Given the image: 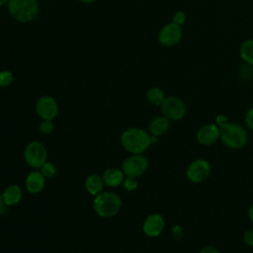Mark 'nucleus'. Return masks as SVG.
Listing matches in <instances>:
<instances>
[{
	"mask_svg": "<svg viewBox=\"0 0 253 253\" xmlns=\"http://www.w3.org/2000/svg\"><path fill=\"white\" fill-rule=\"evenodd\" d=\"M239 55L245 63L253 66V39L242 42L239 47Z\"/></svg>",
	"mask_w": 253,
	"mask_h": 253,
	"instance_id": "18",
	"label": "nucleus"
},
{
	"mask_svg": "<svg viewBox=\"0 0 253 253\" xmlns=\"http://www.w3.org/2000/svg\"><path fill=\"white\" fill-rule=\"evenodd\" d=\"M122 200L119 195L114 192H102L95 196L93 201V209L101 217H113L121 210Z\"/></svg>",
	"mask_w": 253,
	"mask_h": 253,
	"instance_id": "3",
	"label": "nucleus"
},
{
	"mask_svg": "<svg viewBox=\"0 0 253 253\" xmlns=\"http://www.w3.org/2000/svg\"><path fill=\"white\" fill-rule=\"evenodd\" d=\"M36 112L42 120L52 121L58 114V104L52 96H42L36 103Z\"/></svg>",
	"mask_w": 253,
	"mask_h": 253,
	"instance_id": "10",
	"label": "nucleus"
},
{
	"mask_svg": "<svg viewBox=\"0 0 253 253\" xmlns=\"http://www.w3.org/2000/svg\"><path fill=\"white\" fill-rule=\"evenodd\" d=\"M245 125H246V126L249 128V129H251V130H253V107L252 108H250L247 112H246V114H245Z\"/></svg>",
	"mask_w": 253,
	"mask_h": 253,
	"instance_id": "25",
	"label": "nucleus"
},
{
	"mask_svg": "<svg viewBox=\"0 0 253 253\" xmlns=\"http://www.w3.org/2000/svg\"><path fill=\"white\" fill-rule=\"evenodd\" d=\"M79 2H82V3H85V4H91V3H95L97 2L98 0H78Z\"/></svg>",
	"mask_w": 253,
	"mask_h": 253,
	"instance_id": "30",
	"label": "nucleus"
},
{
	"mask_svg": "<svg viewBox=\"0 0 253 253\" xmlns=\"http://www.w3.org/2000/svg\"><path fill=\"white\" fill-rule=\"evenodd\" d=\"M165 225L164 218L159 213H151L146 216L142 224V231L148 237H157Z\"/></svg>",
	"mask_w": 253,
	"mask_h": 253,
	"instance_id": "11",
	"label": "nucleus"
},
{
	"mask_svg": "<svg viewBox=\"0 0 253 253\" xmlns=\"http://www.w3.org/2000/svg\"><path fill=\"white\" fill-rule=\"evenodd\" d=\"M220 139L224 145L232 149H240L247 143V131L245 128L235 123L228 122L220 126Z\"/></svg>",
	"mask_w": 253,
	"mask_h": 253,
	"instance_id": "4",
	"label": "nucleus"
},
{
	"mask_svg": "<svg viewBox=\"0 0 253 253\" xmlns=\"http://www.w3.org/2000/svg\"><path fill=\"white\" fill-rule=\"evenodd\" d=\"M170 127V120L167 119L165 116H157L154 117L149 125L148 130L153 136H160L167 132Z\"/></svg>",
	"mask_w": 253,
	"mask_h": 253,
	"instance_id": "15",
	"label": "nucleus"
},
{
	"mask_svg": "<svg viewBox=\"0 0 253 253\" xmlns=\"http://www.w3.org/2000/svg\"><path fill=\"white\" fill-rule=\"evenodd\" d=\"M104 181L102 176L98 174H91L89 175L84 183L86 191L92 195V196H97L98 194L102 193L103 188H104Z\"/></svg>",
	"mask_w": 253,
	"mask_h": 253,
	"instance_id": "17",
	"label": "nucleus"
},
{
	"mask_svg": "<svg viewBox=\"0 0 253 253\" xmlns=\"http://www.w3.org/2000/svg\"><path fill=\"white\" fill-rule=\"evenodd\" d=\"M215 123L220 127V126H224L225 124L228 123V118L226 116H224V115H218L215 118Z\"/></svg>",
	"mask_w": 253,
	"mask_h": 253,
	"instance_id": "27",
	"label": "nucleus"
},
{
	"mask_svg": "<svg viewBox=\"0 0 253 253\" xmlns=\"http://www.w3.org/2000/svg\"><path fill=\"white\" fill-rule=\"evenodd\" d=\"M105 185L110 188H116L123 184L126 175L122 169L119 168H109L106 169L102 175Z\"/></svg>",
	"mask_w": 253,
	"mask_h": 253,
	"instance_id": "14",
	"label": "nucleus"
},
{
	"mask_svg": "<svg viewBox=\"0 0 253 253\" xmlns=\"http://www.w3.org/2000/svg\"><path fill=\"white\" fill-rule=\"evenodd\" d=\"M220 137V128L216 124H207L197 132V140L202 145H211Z\"/></svg>",
	"mask_w": 253,
	"mask_h": 253,
	"instance_id": "12",
	"label": "nucleus"
},
{
	"mask_svg": "<svg viewBox=\"0 0 253 253\" xmlns=\"http://www.w3.org/2000/svg\"><path fill=\"white\" fill-rule=\"evenodd\" d=\"M2 195H3L4 205H6L8 207H12V206L17 205L21 201L23 192L19 185L12 184V185H9L8 187H6V189L4 190Z\"/></svg>",
	"mask_w": 253,
	"mask_h": 253,
	"instance_id": "16",
	"label": "nucleus"
},
{
	"mask_svg": "<svg viewBox=\"0 0 253 253\" xmlns=\"http://www.w3.org/2000/svg\"><path fill=\"white\" fill-rule=\"evenodd\" d=\"M247 213H248V217H249V219L253 222V206H251V207L248 209Z\"/></svg>",
	"mask_w": 253,
	"mask_h": 253,
	"instance_id": "29",
	"label": "nucleus"
},
{
	"mask_svg": "<svg viewBox=\"0 0 253 253\" xmlns=\"http://www.w3.org/2000/svg\"><path fill=\"white\" fill-rule=\"evenodd\" d=\"M14 75L9 70L0 71V88H5L13 83Z\"/></svg>",
	"mask_w": 253,
	"mask_h": 253,
	"instance_id": "21",
	"label": "nucleus"
},
{
	"mask_svg": "<svg viewBox=\"0 0 253 253\" xmlns=\"http://www.w3.org/2000/svg\"><path fill=\"white\" fill-rule=\"evenodd\" d=\"M40 131L43 134H49L53 130V123L49 120H42L39 126Z\"/></svg>",
	"mask_w": 253,
	"mask_h": 253,
	"instance_id": "23",
	"label": "nucleus"
},
{
	"mask_svg": "<svg viewBox=\"0 0 253 253\" xmlns=\"http://www.w3.org/2000/svg\"><path fill=\"white\" fill-rule=\"evenodd\" d=\"M243 240L244 242L248 245L253 247V228L252 229H248L247 231L244 232L243 234Z\"/></svg>",
	"mask_w": 253,
	"mask_h": 253,
	"instance_id": "26",
	"label": "nucleus"
},
{
	"mask_svg": "<svg viewBox=\"0 0 253 253\" xmlns=\"http://www.w3.org/2000/svg\"><path fill=\"white\" fill-rule=\"evenodd\" d=\"M200 253H219V251L213 246H206L200 251Z\"/></svg>",
	"mask_w": 253,
	"mask_h": 253,
	"instance_id": "28",
	"label": "nucleus"
},
{
	"mask_svg": "<svg viewBox=\"0 0 253 253\" xmlns=\"http://www.w3.org/2000/svg\"><path fill=\"white\" fill-rule=\"evenodd\" d=\"M122 146L131 154H141L152 143L151 135L141 127H128L121 135Z\"/></svg>",
	"mask_w": 253,
	"mask_h": 253,
	"instance_id": "1",
	"label": "nucleus"
},
{
	"mask_svg": "<svg viewBox=\"0 0 253 253\" xmlns=\"http://www.w3.org/2000/svg\"><path fill=\"white\" fill-rule=\"evenodd\" d=\"M211 172V165L206 159L199 158L190 163L187 168L186 176L193 183H201L205 181Z\"/></svg>",
	"mask_w": 253,
	"mask_h": 253,
	"instance_id": "9",
	"label": "nucleus"
},
{
	"mask_svg": "<svg viewBox=\"0 0 253 253\" xmlns=\"http://www.w3.org/2000/svg\"><path fill=\"white\" fill-rule=\"evenodd\" d=\"M186 20H187V16L184 11H177L172 17V22L181 27L186 23Z\"/></svg>",
	"mask_w": 253,
	"mask_h": 253,
	"instance_id": "24",
	"label": "nucleus"
},
{
	"mask_svg": "<svg viewBox=\"0 0 253 253\" xmlns=\"http://www.w3.org/2000/svg\"><path fill=\"white\" fill-rule=\"evenodd\" d=\"M45 185V177L41 171L35 170L28 174L25 180V186L29 193L39 194L41 193Z\"/></svg>",
	"mask_w": 253,
	"mask_h": 253,
	"instance_id": "13",
	"label": "nucleus"
},
{
	"mask_svg": "<svg viewBox=\"0 0 253 253\" xmlns=\"http://www.w3.org/2000/svg\"><path fill=\"white\" fill-rule=\"evenodd\" d=\"M160 107L163 116L172 121H179L183 119L187 112L185 102L177 96L166 97Z\"/></svg>",
	"mask_w": 253,
	"mask_h": 253,
	"instance_id": "7",
	"label": "nucleus"
},
{
	"mask_svg": "<svg viewBox=\"0 0 253 253\" xmlns=\"http://www.w3.org/2000/svg\"><path fill=\"white\" fill-rule=\"evenodd\" d=\"M249 1H253V0H249Z\"/></svg>",
	"mask_w": 253,
	"mask_h": 253,
	"instance_id": "33",
	"label": "nucleus"
},
{
	"mask_svg": "<svg viewBox=\"0 0 253 253\" xmlns=\"http://www.w3.org/2000/svg\"><path fill=\"white\" fill-rule=\"evenodd\" d=\"M47 158V150L43 143L40 141L30 142L24 150V159L28 166L34 169H40Z\"/></svg>",
	"mask_w": 253,
	"mask_h": 253,
	"instance_id": "5",
	"label": "nucleus"
},
{
	"mask_svg": "<svg viewBox=\"0 0 253 253\" xmlns=\"http://www.w3.org/2000/svg\"><path fill=\"white\" fill-rule=\"evenodd\" d=\"M183 38V29L181 26L170 22L165 24L158 32V42L164 47L176 46Z\"/></svg>",
	"mask_w": 253,
	"mask_h": 253,
	"instance_id": "6",
	"label": "nucleus"
},
{
	"mask_svg": "<svg viewBox=\"0 0 253 253\" xmlns=\"http://www.w3.org/2000/svg\"><path fill=\"white\" fill-rule=\"evenodd\" d=\"M40 171L42 172V174L45 177V179H50V178H53L56 173H57V169L55 167V165L52 163V162H49V161H46L41 168H40Z\"/></svg>",
	"mask_w": 253,
	"mask_h": 253,
	"instance_id": "20",
	"label": "nucleus"
},
{
	"mask_svg": "<svg viewBox=\"0 0 253 253\" xmlns=\"http://www.w3.org/2000/svg\"><path fill=\"white\" fill-rule=\"evenodd\" d=\"M9 1H10V0H0V7H1V6H4V5H6V4H8Z\"/></svg>",
	"mask_w": 253,
	"mask_h": 253,
	"instance_id": "32",
	"label": "nucleus"
},
{
	"mask_svg": "<svg viewBox=\"0 0 253 253\" xmlns=\"http://www.w3.org/2000/svg\"><path fill=\"white\" fill-rule=\"evenodd\" d=\"M165 98L163 90L158 87H151L146 92V99L153 106H161Z\"/></svg>",
	"mask_w": 253,
	"mask_h": 253,
	"instance_id": "19",
	"label": "nucleus"
},
{
	"mask_svg": "<svg viewBox=\"0 0 253 253\" xmlns=\"http://www.w3.org/2000/svg\"><path fill=\"white\" fill-rule=\"evenodd\" d=\"M3 206H4V201H3V195H2V193L0 192V210L3 208Z\"/></svg>",
	"mask_w": 253,
	"mask_h": 253,
	"instance_id": "31",
	"label": "nucleus"
},
{
	"mask_svg": "<svg viewBox=\"0 0 253 253\" xmlns=\"http://www.w3.org/2000/svg\"><path fill=\"white\" fill-rule=\"evenodd\" d=\"M123 186L126 191L132 192L138 187V182L134 177H126L123 182Z\"/></svg>",
	"mask_w": 253,
	"mask_h": 253,
	"instance_id": "22",
	"label": "nucleus"
},
{
	"mask_svg": "<svg viewBox=\"0 0 253 253\" xmlns=\"http://www.w3.org/2000/svg\"><path fill=\"white\" fill-rule=\"evenodd\" d=\"M7 9L14 20L26 24L38 17L40 6L38 0H10Z\"/></svg>",
	"mask_w": 253,
	"mask_h": 253,
	"instance_id": "2",
	"label": "nucleus"
},
{
	"mask_svg": "<svg viewBox=\"0 0 253 253\" xmlns=\"http://www.w3.org/2000/svg\"><path fill=\"white\" fill-rule=\"evenodd\" d=\"M147 168L148 159L142 154H131L126 157L122 164V170L126 177L137 178L141 176Z\"/></svg>",
	"mask_w": 253,
	"mask_h": 253,
	"instance_id": "8",
	"label": "nucleus"
}]
</instances>
